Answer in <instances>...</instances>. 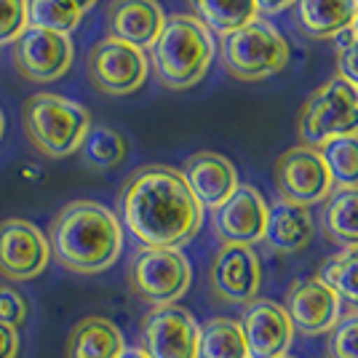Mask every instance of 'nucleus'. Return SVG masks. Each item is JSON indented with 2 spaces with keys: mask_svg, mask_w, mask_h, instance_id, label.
Returning a JSON list of instances; mask_svg holds the SVG:
<instances>
[{
  "mask_svg": "<svg viewBox=\"0 0 358 358\" xmlns=\"http://www.w3.org/2000/svg\"><path fill=\"white\" fill-rule=\"evenodd\" d=\"M3 131H6V118H3V110H0V139H3Z\"/></svg>",
  "mask_w": 358,
  "mask_h": 358,
  "instance_id": "nucleus-38",
  "label": "nucleus"
},
{
  "mask_svg": "<svg viewBox=\"0 0 358 358\" xmlns=\"http://www.w3.org/2000/svg\"><path fill=\"white\" fill-rule=\"evenodd\" d=\"M268 209L270 206L257 187L238 185L233 195L211 214L217 238L222 243H241V246L259 243L268 224Z\"/></svg>",
  "mask_w": 358,
  "mask_h": 358,
  "instance_id": "nucleus-14",
  "label": "nucleus"
},
{
  "mask_svg": "<svg viewBox=\"0 0 358 358\" xmlns=\"http://www.w3.org/2000/svg\"><path fill=\"white\" fill-rule=\"evenodd\" d=\"M318 222L331 243L340 249H358V187L331 190Z\"/></svg>",
  "mask_w": 358,
  "mask_h": 358,
  "instance_id": "nucleus-22",
  "label": "nucleus"
},
{
  "mask_svg": "<svg viewBox=\"0 0 358 358\" xmlns=\"http://www.w3.org/2000/svg\"><path fill=\"white\" fill-rule=\"evenodd\" d=\"M182 177L187 182L190 193L195 195V201L201 203V209H217L224 201L233 195V190L238 187V171L220 152H209L201 150L193 152L185 166H182Z\"/></svg>",
  "mask_w": 358,
  "mask_h": 358,
  "instance_id": "nucleus-17",
  "label": "nucleus"
},
{
  "mask_svg": "<svg viewBox=\"0 0 358 358\" xmlns=\"http://www.w3.org/2000/svg\"><path fill=\"white\" fill-rule=\"evenodd\" d=\"M166 16L158 0H113L107 6L110 38L136 48H150L164 30Z\"/></svg>",
  "mask_w": 358,
  "mask_h": 358,
  "instance_id": "nucleus-18",
  "label": "nucleus"
},
{
  "mask_svg": "<svg viewBox=\"0 0 358 358\" xmlns=\"http://www.w3.org/2000/svg\"><path fill=\"white\" fill-rule=\"evenodd\" d=\"M48 249L64 270L94 275L118 262L123 224L96 201H73L48 224Z\"/></svg>",
  "mask_w": 358,
  "mask_h": 358,
  "instance_id": "nucleus-2",
  "label": "nucleus"
},
{
  "mask_svg": "<svg viewBox=\"0 0 358 358\" xmlns=\"http://www.w3.org/2000/svg\"><path fill=\"white\" fill-rule=\"evenodd\" d=\"M73 3L80 8V11H83V14H86L89 8H94V6H96V0H73Z\"/></svg>",
  "mask_w": 358,
  "mask_h": 358,
  "instance_id": "nucleus-37",
  "label": "nucleus"
},
{
  "mask_svg": "<svg viewBox=\"0 0 358 358\" xmlns=\"http://www.w3.org/2000/svg\"><path fill=\"white\" fill-rule=\"evenodd\" d=\"M201 327L190 310L158 305L142 321V350L150 358H198Z\"/></svg>",
  "mask_w": 358,
  "mask_h": 358,
  "instance_id": "nucleus-12",
  "label": "nucleus"
},
{
  "mask_svg": "<svg viewBox=\"0 0 358 358\" xmlns=\"http://www.w3.org/2000/svg\"><path fill=\"white\" fill-rule=\"evenodd\" d=\"M297 131L310 148H321L334 136L358 134V89L340 75L315 89L299 110Z\"/></svg>",
  "mask_w": 358,
  "mask_h": 358,
  "instance_id": "nucleus-6",
  "label": "nucleus"
},
{
  "mask_svg": "<svg viewBox=\"0 0 358 358\" xmlns=\"http://www.w3.org/2000/svg\"><path fill=\"white\" fill-rule=\"evenodd\" d=\"M262 241L268 243V249L278 254H294L299 249H305L313 241L310 209L278 201L275 206L268 209V224H265Z\"/></svg>",
  "mask_w": 358,
  "mask_h": 358,
  "instance_id": "nucleus-20",
  "label": "nucleus"
},
{
  "mask_svg": "<svg viewBox=\"0 0 358 358\" xmlns=\"http://www.w3.org/2000/svg\"><path fill=\"white\" fill-rule=\"evenodd\" d=\"M89 80L107 96H129L145 86L150 62L142 48L105 38L89 51Z\"/></svg>",
  "mask_w": 358,
  "mask_h": 358,
  "instance_id": "nucleus-9",
  "label": "nucleus"
},
{
  "mask_svg": "<svg viewBox=\"0 0 358 358\" xmlns=\"http://www.w3.org/2000/svg\"><path fill=\"white\" fill-rule=\"evenodd\" d=\"M193 281L187 257L179 249H139L129 265V286L148 305H174Z\"/></svg>",
  "mask_w": 358,
  "mask_h": 358,
  "instance_id": "nucleus-7",
  "label": "nucleus"
},
{
  "mask_svg": "<svg viewBox=\"0 0 358 358\" xmlns=\"http://www.w3.org/2000/svg\"><path fill=\"white\" fill-rule=\"evenodd\" d=\"M329 358H358V313L340 315L329 334Z\"/></svg>",
  "mask_w": 358,
  "mask_h": 358,
  "instance_id": "nucleus-29",
  "label": "nucleus"
},
{
  "mask_svg": "<svg viewBox=\"0 0 358 358\" xmlns=\"http://www.w3.org/2000/svg\"><path fill=\"white\" fill-rule=\"evenodd\" d=\"M16 73L30 83H51L73 67V41L70 35H62L43 27H27L11 43Z\"/></svg>",
  "mask_w": 358,
  "mask_h": 358,
  "instance_id": "nucleus-10",
  "label": "nucleus"
},
{
  "mask_svg": "<svg viewBox=\"0 0 358 358\" xmlns=\"http://www.w3.org/2000/svg\"><path fill=\"white\" fill-rule=\"evenodd\" d=\"M120 358H150V356L145 353V350H142V348H126Z\"/></svg>",
  "mask_w": 358,
  "mask_h": 358,
  "instance_id": "nucleus-36",
  "label": "nucleus"
},
{
  "mask_svg": "<svg viewBox=\"0 0 358 358\" xmlns=\"http://www.w3.org/2000/svg\"><path fill=\"white\" fill-rule=\"evenodd\" d=\"M353 32H356V38H358V14H356V19H353Z\"/></svg>",
  "mask_w": 358,
  "mask_h": 358,
  "instance_id": "nucleus-39",
  "label": "nucleus"
},
{
  "mask_svg": "<svg viewBox=\"0 0 358 358\" xmlns=\"http://www.w3.org/2000/svg\"><path fill=\"white\" fill-rule=\"evenodd\" d=\"M241 331L246 340L249 358H278L286 356L294 340V329L281 308L273 299H254L246 305L241 318Z\"/></svg>",
  "mask_w": 358,
  "mask_h": 358,
  "instance_id": "nucleus-15",
  "label": "nucleus"
},
{
  "mask_svg": "<svg viewBox=\"0 0 358 358\" xmlns=\"http://www.w3.org/2000/svg\"><path fill=\"white\" fill-rule=\"evenodd\" d=\"M51 259L48 238L38 224L27 220H3L0 222V275L8 281L38 278Z\"/></svg>",
  "mask_w": 358,
  "mask_h": 358,
  "instance_id": "nucleus-11",
  "label": "nucleus"
},
{
  "mask_svg": "<svg viewBox=\"0 0 358 358\" xmlns=\"http://www.w3.org/2000/svg\"><path fill=\"white\" fill-rule=\"evenodd\" d=\"M331 41H334V45H337V51H343V48H348V45L356 41V32H353V27H350V30L340 32V35L331 38Z\"/></svg>",
  "mask_w": 358,
  "mask_h": 358,
  "instance_id": "nucleus-35",
  "label": "nucleus"
},
{
  "mask_svg": "<svg viewBox=\"0 0 358 358\" xmlns=\"http://www.w3.org/2000/svg\"><path fill=\"white\" fill-rule=\"evenodd\" d=\"M214 38L193 14L166 19L158 41L150 45V64L166 89H193L209 73L214 59Z\"/></svg>",
  "mask_w": 358,
  "mask_h": 358,
  "instance_id": "nucleus-3",
  "label": "nucleus"
},
{
  "mask_svg": "<svg viewBox=\"0 0 358 358\" xmlns=\"http://www.w3.org/2000/svg\"><path fill=\"white\" fill-rule=\"evenodd\" d=\"M254 3H257V8L265 11V14H281L286 8H292L297 0H254Z\"/></svg>",
  "mask_w": 358,
  "mask_h": 358,
  "instance_id": "nucleus-34",
  "label": "nucleus"
},
{
  "mask_svg": "<svg viewBox=\"0 0 358 358\" xmlns=\"http://www.w3.org/2000/svg\"><path fill=\"white\" fill-rule=\"evenodd\" d=\"M27 6L30 0H0V45L14 43L27 30Z\"/></svg>",
  "mask_w": 358,
  "mask_h": 358,
  "instance_id": "nucleus-30",
  "label": "nucleus"
},
{
  "mask_svg": "<svg viewBox=\"0 0 358 358\" xmlns=\"http://www.w3.org/2000/svg\"><path fill=\"white\" fill-rule=\"evenodd\" d=\"M27 321V299L14 286H0V324L19 329Z\"/></svg>",
  "mask_w": 358,
  "mask_h": 358,
  "instance_id": "nucleus-31",
  "label": "nucleus"
},
{
  "mask_svg": "<svg viewBox=\"0 0 358 358\" xmlns=\"http://www.w3.org/2000/svg\"><path fill=\"white\" fill-rule=\"evenodd\" d=\"M198 358H249L238 321L211 318L198 334Z\"/></svg>",
  "mask_w": 358,
  "mask_h": 358,
  "instance_id": "nucleus-24",
  "label": "nucleus"
},
{
  "mask_svg": "<svg viewBox=\"0 0 358 358\" xmlns=\"http://www.w3.org/2000/svg\"><path fill=\"white\" fill-rule=\"evenodd\" d=\"M337 73L343 80L358 89V38L348 48L337 51Z\"/></svg>",
  "mask_w": 358,
  "mask_h": 358,
  "instance_id": "nucleus-32",
  "label": "nucleus"
},
{
  "mask_svg": "<svg viewBox=\"0 0 358 358\" xmlns=\"http://www.w3.org/2000/svg\"><path fill=\"white\" fill-rule=\"evenodd\" d=\"M340 297L327 284H321L318 278H302L289 292L286 315L297 334L315 337L334 329L340 321Z\"/></svg>",
  "mask_w": 358,
  "mask_h": 358,
  "instance_id": "nucleus-16",
  "label": "nucleus"
},
{
  "mask_svg": "<svg viewBox=\"0 0 358 358\" xmlns=\"http://www.w3.org/2000/svg\"><path fill=\"white\" fill-rule=\"evenodd\" d=\"M193 16L217 35H230V32L246 27L257 19V3L254 0H187Z\"/></svg>",
  "mask_w": 358,
  "mask_h": 358,
  "instance_id": "nucleus-23",
  "label": "nucleus"
},
{
  "mask_svg": "<svg viewBox=\"0 0 358 358\" xmlns=\"http://www.w3.org/2000/svg\"><path fill=\"white\" fill-rule=\"evenodd\" d=\"M278 358H292V356H278Z\"/></svg>",
  "mask_w": 358,
  "mask_h": 358,
  "instance_id": "nucleus-40",
  "label": "nucleus"
},
{
  "mask_svg": "<svg viewBox=\"0 0 358 358\" xmlns=\"http://www.w3.org/2000/svg\"><path fill=\"white\" fill-rule=\"evenodd\" d=\"M358 0H297L294 19L302 35L313 41H329L353 27Z\"/></svg>",
  "mask_w": 358,
  "mask_h": 358,
  "instance_id": "nucleus-19",
  "label": "nucleus"
},
{
  "mask_svg": "<svg viewBox=\"0 0 358 358\" xmlns=\"http://www.w3.org/2000/svg\"><path fill=\"white\" fill-rule=\"evenodd\" d=\"M273 182L281 201L305 209H310L313 203H324L334 190L321 152L310 145H297L281 152L273 166Z\"/></svg>",
  "mask_w": 358,
  "mask_h": 358,
  "instance_id": "nucleus-8",
  "label": "nucleus"
},
{
  "mask_svg": "<svg viewBox=\"0 0 358 358\" xmlns=\"http://www.w3.org/2000/svg\"><path fill=\"white\" fill-rule=\"evenodd\" d=\"M118 211L120 224L150 249H182L203 222V209L182 171L158 164L136 169L123 182Z\"/></svg>",
  "mask_w": 358,
  "mask_h": 358,
  "instance_id": "nucleus-1",
  "label": "nucleus"
},
{
  "mask_svg": "<svg viewBox=\"0 0 358 358\" xmlns=\"http://www.w3.org/2000/svg\"><path fill=\"white\" fill-rule=\"evenodd\" d=\"M80 19L83 11L73 0H30L27 6V27H43L70 35L80 24Z\"/></svg>",
  "mask_w": 358,
  "mask_h": 358,
  "instance_id": "nucleus-28",
  "label": "nucleus"
},
{
  "mask_svg": "<svg viewBox=\"0 0 358 358\" xmlns=\"http://www.w3.org/2000/svg\"><path fill=\"white\" fill-rule=\"evenodd\" d=\"M80 155L86 166L91 169H99V171H107V169H115L126 161L129 155V142L126 136L115 131V129H107V126H91L83 145H80Z\"/></svg>",
  "mask_w": 358,
  "mask_h": 358,
  "instance_id": "nucleus-26",
  "label": "nucleus"
},
{
  "mask_svg": "<svg viewBox=\"0 0 358 358\" xmlns=\"http://www.w3.org/2000/svg\"><path fill=\"white\" fill-rule=\"evenodd\" d=\"M315 278L327 284L340 297V302L358 313V249H343L340 254L329 257L318 268Z\"/></svg>",
  "mask_w": 358,
  "mask_h": 358,
  "instance_id": "nucleus-25",
  "label": "nucleus"
},
{
  "mask_svg": "<svg viewBox=\"0 0 358 358\" xmlns=\"http://www.w3.org/2000/svg\"><path fill=\"white\" fill-rule=\"evenodd\" d=\"M24 131L43 158L59 161L80 150L91 129V113L59 94H32L24 102Z\"/></svg>",
  "mask_w": 358,
  "mask_h": 358,
  "instance_id": "nucleus-4",
  "label": "nucleus"
},
{
  "mask_svg": "<svg viewBox=\"0 0 358 358\" xmlns=\"http://www.w3.org/2000/svg\"><path fill=\"white\" fill-rule=\"evenodd\" d=\"M209 281L220 299L233 305H249L257 299L262 286V262L252 246L222 243V249L214 254Z\"/></svg>",
  "mask_w": 358,
  "mask_h": 358,
  "instance_id": "nucleus-13",
  "label": "nucleus"
},
{
  "mask_svg": "<svg viewBox=\"0 0 358 358\" xmlns=\"http://www.w3.org/2000/svg\"><path fill=\"white\" fill-rule=\"evenodd\" d=\"M19 356V329L0 324V358Z\"/></svg>",
  "mask_w": 358,
  "mask_h": 358,
  "instance_id": "nucleus-33",
  "label": "nucleus"
},
{
  "mask_svg": "<svg viewBox=\"0 0 358 358\" xmlns=\"http://www.w3.org/2000/svg\"><path fill=\"white\" fill-rule=\"evenodd\" d=\"M289 64V43L268 19H254L246 27L222 38V67L236 80H265Z\"/></svg>",
  "mask_w": 358,
  "mask_h": 358,
  "instance_id": "nucleus-5",
  "label": "nucleus"
},
{
  "mask_svg": "<svg viewBox=\"0 0 358 358\" xmlns=\"http://www.w3.org/2000/svg\"><path fill=\"white\" fill-rule=\"evenodd\" d=\"M318 152L327 164L334 187H358V134L334 136L324 142Z\"/></svg>",
  "mask_w": 358,
  "mask_h": 358,
  "instance_id": "nucleus-27",
  "label": "nucleus"
},
{
  "mask_svg": "<svg viewBox=\"0 0 358 358\" xmlns=\"http://www.w3.org/2000/svg\"><path fill=\"white\" fill-rule=\"evenodd\" d=\"M126 350V340L110 318L89 315L80 318L67 337V358H120Z\"/></svg>",
  "mask_w": 358,
  "mask_h": 358,
  "instance_id": "nucleus-21",
  "label": "nucleus"
}]
</instances>
